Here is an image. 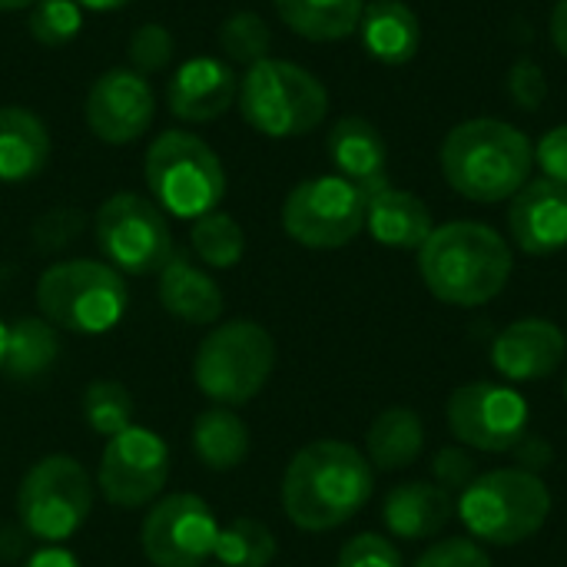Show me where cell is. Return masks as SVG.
Instances as JSON below:
<instances>
[{"label": "cell", "mask_w": 567, "mask_h": 567, "mask_svg": "<svg viewBox=\"0 0 567 567\" xmlns=\"http://www.w3.org/2000/svg\"><path fill=\"white\" fill-rule=\"evenodd\" d=\"M372 488L375 468L355 445L319 439L292 455L282 475V512L302 532H332L369 505Z\"/></svg>", "instance_id": "6da1fadb"}, {"label": "cell", "mask_w": 567, "mask_h": 567, "mask_svg": "<svg viewBox=\"0 0 567 567\" xmlns=\"http://www.w3.org/2000/svg\"><path fill=\"white\" fill-rule=\"evenodd\" d=\"M515 269L508 239L475 219L435 226L419 249V272L425 289L458 309H478L505 292Z\"/></svg>", "instance_id": "7a4b0ae2"}, {"label": "cell", "mask_w": 567, "mask_h": 567, "mask_svg": "<svg viewBox=\"0 0 567 567\" xmlns=\"http://www.w3.org/2000/svg\"><path fill=\"white\" fill-rule=\"evenodd\" d=\"M439 166L458 196L472 203H505L532 179L535 146L518 126L475 116L445 133Z\"/></svg>", "instance_id": "3957f363"}, {"label": "cell", "mask_w": 567, "mask_h": 567, "mask_svg": "<svg viewBox=\"0 0 567 567\" xmlns=\"http://www.w3.org/2000/svg\"><path fill=\"white\" fill-rule=\"evenodd\" d=\"M455 515L478 545L515 548L535 538L551 515V492L542 475L522 468H495L458 492Z\"/></svg>", "instance_id": "277c9868"}, {"label": "cell", "mask_w": 567, "mask_h": 567, "mask_svg": "<svg viewBox=\"0 0 567 567\" xmlns=\"http://www.w3.org/2000/svg\"><path fill=\"white\" fill-rule=\"evenodd\" d=\"M236 100L243 120L272 140L306 136L319 130L329 113V90L322 80L306 66L276 56H266L246 70Z\"/></svg>", "instance_id": "5b68a950"}, {"label": "cell", "mask_w": 567, "mask_h": 567, "mask_svg": "<svg viewBox=\"0 0 567 567\" xmlns=\"http://www.w3.org/2000/svg\"><path fill=\"white\" fill-rule=\"evenodd\" d=\"M40 316L63 332L103 336L116 329L130 306L123 272L96 259H66L43 269L37 279Z\"/></svg>", "instance_id": "8992f818"}, {"label": "cell", "mask_w": 567, "mask_h": 567, "mask_svg": "<svg viewBox=\"0 0 567 567\" xmlns=\"http://www.w3.org/2000/svg\"><path fill=\"white\" fill-rule=\"evenodd\" d=\"M146 186L153 203L176 219H199L219 209L226 196V169L216 150L186 130L159 133L146 150Z\"/></svg>", "instance_id": "52a82bcc"}, {"label": "cell", "mask_w": 567, "mask_h": 567, "mask_svg": "<svg viewBox=\"0 0 567 567\" xmlns=\"http://www.w3.org/2000/svg\"><path fill=\"white\" fill-rule=\"evenodd\" d=\"M276 369V342L266 326L252 319H233L216 326L196 349L193 379L199 392L216 405L252 402Z\"/></svg>", "instance_id": "ba28073f"}, {"label": "cell", "mask_w": 567, "mask_h": 567, "mask_svg": "<svg viewBox=\"0 0 567 567\" xmlns=\"http://www.w3.org/2000/svg\"><path fill=\"white\" fill-rule=\"evenodd\" d=\"M93 512V482L70 455L40 458L17 488V522L43 545L70 542Z\"/></svg>", "instance_id": "9c48e42d"}, {"label": "cell", "mask_w": 567, "mask_h": 567, "mask_svg": "<svg viewBox=\"0 0 567 567\" xmlns=\"http://www.w3.org/2000/svg\"><path fill=\"white\" fill-rule=\"evenodd\" d=\"M93 236L106 262L123 276H153L176 252L166 213L140 193L110 196L96 209Z\"/></svg>", "instance_id": "30bf717a"}, {"label": "cell", "mask_w": 567, "mask_h": 567, "mask_svg": "<svg viewBox=\"0 0 567 567\" xmlns=\"http://www.w3.org/2000/svg\"><path fill=\"white\" fill-rule=\"evenodd\" d=\"M365 196L342 176L302 179L282 203V229L306 249H342L365 229Z\"/></svg>", "instance_id": "8fae6325"}, {"label": "cell", "mask_w": 567, "mask_h": 567, "mask_svg": "<svg viewBox=\"0 0 567 567\" xmlns=\"http://www.w3.org/2000/svg\"><path fill=\"white\" fill-rule=\"evenodd\" d=\"M445 419L468 452L508 455L532 425L528 399L502 382H468L449 395Z\"/></svg>", "instance_id": "7c38bea8"}, {"label": "cell", "mask_w": 567, "mask_h": 567, "mask_svg": "<svg viewBox=\"0 0 567 567\" xmlns=\"http://www.w3.org/2000/svg\"><path fill=\"white\" fill-rule=\"evenodd\" d=\"M219 538V522L199 495L159 498L140 528L143 555L153 567H203Z\"/></svg>", "instance_id": "4fadbf2b"}, {"label": "cell", "mask_w": 567, "mask_h": 567, "mask_svg": "<svg viewBox=\"0 0 567 567\" xmlns=\"http://www.w3.org/2000/svg\"><path fill=\"white\" fill-rule=\"evenodd\" d=\"M166 478H169V449L156 432L143 425H130L126 432L106 439L96 468V488L110 505L143 508L159 498Z\"/></svg>", "instance_id": "5bb4252c"}, {"label": "cell", "mask_w": 567, "mask_h": 567, "mask_svg": "<svg viewBox=\"0 0 567 567\" xmlns=\"http://www.w3.org/2000/svg\"><path fill=\"white\" fill-rule=\"evenodd\" d=\"M86 126L110 146L136 143L156 120V93L150 80L130 66L106 70L93 80L83 103Z\"/></svg>", "instance_id": "9a60e30c"}, {"label": "cell", "mask_w": 567, "mask_h": 567, "mask_svg": "<svg viewBox=\"0 0 567 567\" xmlns=\"http://www.w3.org/2000/svg\"><path fill=\"white\" fill-rule=\"evenodd\" d=\"M565 355V329L538 316L505 326L492 342V365L508 382H542L561 369Z\"/></svg>", "instance_id": "2e32d148"}, {"label": "cell", "mask_w": 567, "mask_h": 567, "mask_svg": "<svg viewBox=\"0 0 567 567\" xmlns=\"http://www.w3.org/2000/svg\"><path fill=\"white\" fill-rule=\"evenodd\" d=\"M508 233L525 256H555L567 246V186L528 179L508 199Z\"/></svg>", "instance_id": "e0dca14e"}, {"label": "cell", "mask_w": 567, "mask_h": 567, "mask_svg": "<svg viewBox=\"0 0 567 567\" xmlns=\"http://www.w3.org/2000/svg\"><path fill=\"white\" fill-rule=\"evenodd\" d=\"M239 96V76L226 60L193 56L166 83V103L176 120L209 123L223 116Z\"/></svg>", "instance_id": "ac0fdd59"}, {"label": "cell", "mask_w": 567, "mask_h": 567, "mask_svg": "<svg viewBox=\"0 0 567 567\" xmlns=\"http://www.w3.org/2000/svg\"><path fill=\"white\" fill-rule=\"evenodd\" d=\"M329 159L336 176L349 179L362 196L389 186V146L379 126L365 116H342L329 130Z\"/></svg>", "instance_id": "d6986e66"}, {"label": "cell", "mask_w": 567, "mask_h": 567, "mask_svg": "<svg viewBox=\"0 0 567 567\" xmlns=\"http://www.w3.org/2000/svg\"><path fill=\"white\" fill-rule=\"evenodd\" d=\"M455 518V495L435 482H402L382 502V522L392 538L429 542Z\"/></svg>", "instance_id": "ffe728a7"}, {"label": "cell", "mask_w": 567, "mask_h": 567, "mask_svg": "<svg viewBox=\"0 0 567 567\" xmlns=\"http://www.w3.org/2000/svg\"><path fill=\"white\" fill-rule=\"evenodd\" d=\"M365 229L372 233L375 243L389 246V249H422L425 239L435 229L432 209L425 206V199H419L409 189H395L385 186L379 193L369 196L365 203Z\"/></svg>", "instance_id": "44dd1931"}, {"label": "cell", "mask_w": 567, "mask_h": 567, "mask_svg": "<svg viewBox=\"0 0 567 567\" xmlns=\"http://www.w3.org/2000/svg\"><path fill=\"white\" fill-rule=\"evenodd\" d=\"M159 302L169 316L189 326H213L226 306L219 282L183 252H173L159 269Z\"/></svg>", "instance_id": "7402d4cb"}, {"label": "cell", "mask_w": 567, "mask_h": 567, "mask_svg": "<svg viewBox=\"0 0 567 567\" xmlns=\"http://www.w3.org/2000/svg\"><path fill=\"white\" fill-rule=\"evenodd\" d=\"M359 37L372 60L385 66H402L415 60L419 53L422 23H419V13L402 0H372L362 10Z\"/></svg>", "instance_id": "603a6c76"}, {"label": "cell", "mask_w": 567, "mask_h": 567, "mask_svg": "<svg viewBox=\"0 0 567 567\" xmlns=\"http://www.w3.org/2000/svg\"><path fill=\"white\" fill-rule=\"evenodd\" d=\"M50 159L43 120L23 106H0V183L33 179Z\"/></svg>", "instance_id": "cb8c5ba5"}, {"label": "cell", "mask_w": 567, "mask_h": 567, "mask_svg": "<svg viewBox=\"0 0 567 567\" xmlns=\"http://www.w3.org/2000/svg\"><path fill=\"white\" fill-rule=\"evenodd\" d=\"M422 452H425V425L419 412L405 405H392L372 419L365 432V458L372 468L402 472L415 465Z\"/></svg>", "instance_id": "d4e9b609"}, {"label": "cell", "mask_w": 567, "mask_h": 567, "mask_svg": "<svg viewBox=\"0 0 567 567\" xmlns=\"http://www.w3.org/2000/svg\"><path fill=\"white\" fill-rule=\"evenodd\" d=\"M272 7L292 33L312 43H332L359 30L365 0H272Z\"/></svg>", "instance_id": "484cf974"}, {"label": "cell", "mask_w": 567, "mask_h": 567, "mask_svg": "<svg viewBox=\"0 0 567 567\" xmlns=\"http://www.w3.org/2000/svg\"><path fill=\"white\" fill-rule=\"evenodd\" d=\"M193 452H196V458L206 468H213V472H233L249 455V429L226 405L206 409L196 419V425H193Z\"/></svg>", "instance_id": "4316f807"}, {"label": "cell", "mask_w": 567, "mask_h": 567, "mask_svg": "<svg viewBox=\"0 0 567 567\" xmlns=\"http://www.w3.org/2000/svg\"><path fill=\"white\" fill-rule=\"evenodd\" d=\"M56 329L43 316H23L7 332L3 372L17 382H33L56 362Z\"/></svg>", "instance_id": "83f0119b"}, {"label": "cell", "mask_w": 567, "mask_h": 567, "mask_svg": "<svg viewBox=\"0 0 567 567\" xmlns=\"http://www.w3.org/2000/svg\"><path fill=\"white\" fill-rule=\"evenodd\" d=\"M189 243H193V252L199 256V262H206L209 269H233L246 252L243 226L229 213H219V209H213L193 223Z\"/></svg>", "instance_id": "f1b7e54d"}, {"label": "cell", "mask_w": 567, "mask_h": 567, "mask_svg": "<svg viewBox=\"0 0 567 567\" xmlns=\"http://www.w3.org/2000/svg\"><path fill=\"white\" fill-rule=\"evenodd\" d=\"M213 558L219 567H269L276 558V535L256 518H236L219 528Z\"/></svg>", "instance_id": "f546056e"}, {"label": "cell", "mask_w": 567, "mask_h": 567, "mask_svg": "<svg viewBox=\"0 0 567 567\" xmlns=\"http://www.w3.org/2000/svg\"><path fill=\"white\" fill-rule=\"evenodd\" d=\"M83 419L103 439H113V435L126 432L133 425V395H130V389L113 382V379L90 382L86 392H83Z\"/></svg>", "instance_id": "4dcf8cb0"}, {"label": "cell", "mask_w": 567, "mask_h": 567, "mask_svg": "<svg viewBox=\"0 0 567 567\" xmlns=\"http://www.w3.org/2000/svg\"><path fill=\"white\" fill-rule=\"evenodd\" d=\"M272 30L256 10H236L219 23V50L229 63H243L246 70L269 56Z\"/></svg>", "instance_id": "1f68e13d"}, {"label": "cell", "mask_w": 567, "mask_h": 567, "mask_svg": "<svg viewBox=\"0 0 567 567\" xmlns=\"http://www.w3.org/2000/svg\"><path fill=\"white\" fill-rule=\"evenodd\" d=\"M27 30L40 47H66L83 30V7L76 0H37Z\"/></svg>", "instance_id": "d6a6232c"}, {"label": "cell", "mask_w": 567, "mask_h": 567, "mask_svg": "<svg viewBox=\"0 0 567 567\" xmlns=\"http://www.w3.org/2000/svg\"><path fill=\"white\" fill-rule=\"evenodd\" d=\"M173 33L163 27V23H143L130 33V43H126V60H130V70L150 76V73H159L169 66L173 60Z\"/></svg>", "instance_id": "836d02e7"}, {"label": "cell", "mask_w": 567, "mask_h": 567, "mask_svg": "<svg viewBox=\"0 0 567 567\" xmlns=\"http://www.w3.org/2000/svg\"><path fill=\"white\" fill-rule=\"evenodd\" d=\"M432 478H435V485L439 488H445V492H465L475 478H478V462H475V455L462 445H445V449H439L435 455H432Z\"/></svg>", "instance_id": "e575fe53"}, {"label": "cell", "mask_w": 567, "mask_h": 567, "mask_svg": "<svg viewBox=\"0 0 567 567\" xmlns=\"http://www.w3.org/2000/svg\"><path fill=\"white\" fill-rule=\"evenodd\" d=\"M336 567H402V551L385 535L365 532L342 545Z\"/></svg>", "instance_id": "d590c367"}, {"label": "cell", "mask_w": 567, "mask_h": 567, "mask_svg": "<svg viewBox=\"0 0 567 567\" xmlns=\"http://www.w3.org/2000/svg\"><path fill=\"white\" fill-rule=\"evenodd\" d=\"M508 96L515 100V106L535 113L545 103V96H548V76H545V70L535 60H528V56L525 60H515L512 70H508Z\"/></svg>", "instance_id": "8d00e7d4"}, {"label": "cell", "mask_w": 567, "mask_h": 567, "mask_svg": "<svg viewBox=\"0 0 567 567\" xmlns=\"http://www.w3.org/2000/svg\"><path fill=\"white\" fill-rule=\"evenodd\" d=\"M412 567H492V558L472 538H449L432 545Z\"/></svg>", "instance_id": "74e56055"}, {"label": "cell", "mask_w": 567, "mask_h": 567, "mask_svg": "<svg viewBox=\"0 0 567 567\" xmlns=\"http://www.w3.org/2000/svg\"><path fill=\"white\" fill-rule=\"evenodd\" d=\"M80 229H83V216H80L76 209H70V206H60V209H50V213L37 223L33 239H37V246H40L43 252H50V249L66 246Z\"/></svg>", "instance_id": "f35d334b"}, {"label": "cell", "mask_w": 567, "mask_h": 567, "mask_svg": "<svg viewBox=\"0 0 567 567\" xmlns=\"http://www.w3.org/2000/svg\"><path fill=\"white\" fill-rule=\"evenodd\" d=\"M535 166L542 169L545 179H555V183L567 186V123L548 130L535 143Z\"/></svg>", "instance_id": "ab89813d"}, {"label": "cell", "mask_w": 567, "mask_h": 567, "mask_svg": "<svg viewBox=\"0 0 567 567\" xmlns=\"http://www.w3.org/2000/svg\"><path fill=\"white\" fill-rule=\"evenodd\" d=\"M508 455L515 458V468H522L528 475H545L551 468V462H555V445L545 435L528 432Z\"/></svg>", "instance_id": "60d3db41"}, {"label": "cell", "mask_w": 567, "mask_h": 567, "mask_svg": "<svg viewBox=\"0 0 567 567\" xmlns=\"http://www.w3.org/2000/svg\"><path fill=\"white\" fill-rule=\"evenodd\" d=\"M23 567H83V565H80V558H76L73 551H66V548H60V545H43L40 551H33V555L27 558V565Z\"/></svg>", "instance_id": "b9f144b4"}, {"label": "cell", "mask_w": 567, "mask_h": 567, "mask_svg": "<svg viewBox=\"0 0 567 567\" xmlns=\"http://www.w3.org/2000/svg\"><path fill=\"white\" fill-rule=\"evenodd\" d=\"M548 30H551V43H555V50H558V53L567 60V0H558V3H555Z\"/></svg>", "instance_id": "7bdbcfd3"}, {"label": "cell", "mask_w": 567, "mask_h": 567, "mask_svg": "<svg viewBox=\"0 0 567 567\" xmlns=\"http://www.w3.org/2000/svg\"><path fill=\"white\" fill-rule=\"evenodd\" d=\"M80 7H86V10H96V13H103V10H120V7H130L133 0H76Z\"/></svg>", "instance_id": "ee69618b"}, {"label": "cell", "mask_w": 567, "mask_h": 567, "mask_svg": "<svg viewBox=\"0 0 567 567\" xmlns=\"http://www.w3.org/2000/svg\"><path fill=\"white\" fill-rule=\"evenodd\" d=\"M37 0H0V10H30Z\"/></svg>", "instance_id": "f6af8a7d"}, {"label": "cell", "mask_w": 567, "mask_h": 567, "mask_svg": "<svg viewBox=\"0 0 567 567\" xmlns=\"http://www.w3.org/2000/svg\"><path fill=\"white\" fill-rule=\"evenodd\" d=\"M7 332H10V326L0 319V369H3V359H7Z\"/></svg>", "instance_id": "bcb514c9"}, {"label": "cell", "mask_w": 567, "mask_h": 567, "mask_svg": "<svg viewBox=\"0 0 567 567\" xmlns=\"http://www.w3.org/2000/svg\"><path fill=\"white\" fill-rule=\"evenodd\" d=\"M561 395H565V402H567V372H565V382H561Z\"/></svg>", "instance_id": "7dc6e473"}]
</instances>
